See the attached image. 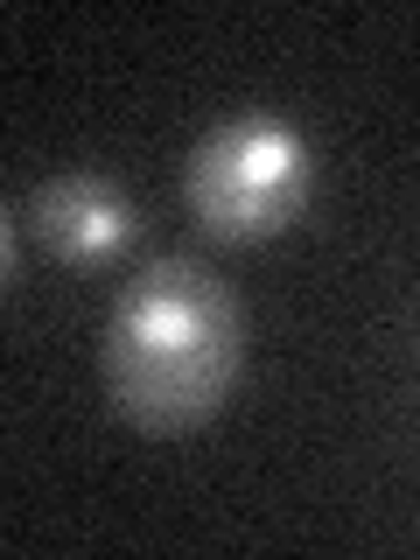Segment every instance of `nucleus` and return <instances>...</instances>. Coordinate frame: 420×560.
<instances>
[{"instance_id": "obj_4", "label": "nucleus", "mask_w": 420, "mask_h": 560, "mask_svg": "<svg viewBox=\"0 0 420 560\" xmlns=\"http://www.w3.org/2000/svg\"><path fill=\"white\" fill-rule=\"evenodd\" d=\"M0 273H8V232H0Z\"/></svg>"}, {"instance_id": "obj_1", "label": "nucleus", "mask_w": 420, "mask_h": 560, "mask_svg": "<svg viewBox=\"0 0 420 560\" xmlns=\"http://www.w3.org/2000/svg\"><path fill=\"white\" fill-rule=\"evenodd\" d=\"M238 364L232 294L189 259H154L119 294L113 337H105V378L113 399L148 428H189L224 399Z\"/></svg>"}, {"instance_id": "obj_2", "label": "nucleus", "mask_w": 420, "mask_h": 560, "mask_svg": "<svg viewBox=\"0 0 420 560\" xmlns=\"http://www.w3.org/2000/svg\"><path fill=\"white\" fill-rule=\"evenodd\" d=\"M308 197V154L280 119H232L189 162V203L224 238H267Z\"/></svg>"}, {"instance_id": "obj_3", "label": "nucleus", "mask_w": 420, "mask_h": 560, "mask_svg": "<svg viewBox=\"0 0 420 560\" xmlns=\"http://www.w3.org/2000/svg\"><path fill=\"white\" fill-rule=\"evenodd\" d=\"M43 232L70 259H105V253L127 245L133 210H127L119 189H105L98 175H63V183L43 189Z\"/></svg>"}]
</instances>
